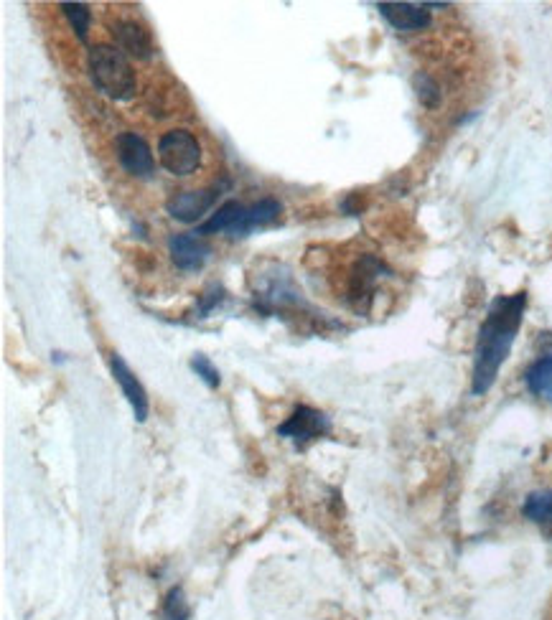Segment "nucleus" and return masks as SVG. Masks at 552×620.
Here are the masks:
<instances>
[{
    "label": "nucleus",
    "instance_id": "f257e3e1",
    "mask_svg": "<svg viewBox=\"0 0 552 620\" xmlns=\"http://www.w3.org/2000/svg\"><path fill=\"white\" fill-rule=\"evenodd\" d=\"M527 308V293L499 295L489 305L486 321L481 323L479 341H476L474 356V394H486L499 377V369L507 361L512 351L514 338H517L522 316Z\"/></svg>",
    "mask_w": 552,
    "mask_h": 620
},
{
    "label": "nucleus",
    "instance_id": "f03ea898",
    "mask_svg": "<svg viewBox=\"0 0 552 620\" xmlns=\"http://www.w3.org/2000/svg\"><path fill=\"white\" fill-rule=\"evenodd\" d=\"M87 69H90V79L97 92H102L115 102L130 100L135 95V89H138V79H135L128 56L118 46H92L90 56H87Z\"/></svg>",
    "mask_w": 552,
    "mask_h": 620
},
{
    "label": "nucleus",
    "instance_id": "7ed1b4c3",
    "mask_svg": "<svg viewBox=\"0 0 552 620\" xmlns=\"http://www.w3.org/2000/svg\"><path fill=\"white\" fill-rule=\"evenodd\" d=\"M158 163L171 176H191L201 166V145L189 130H168L158 140Z\"/></svg>",
    "mask_w": 552,
    "mask_h": 620
},
{
    "label": "nucleus",
    "instance_id": "20e7f679",
    "mask_svg": "<svg viewBox=\"0 0 552 620\" xmlns=\"http://www.w3.org/2000/svg\"><path fill=\"white\" fill-rule=\"evenodd\" d=\"M329 432H331L329 417H326L321 410H313V407L306 405L296 407L293 415L278 427L280 438L290 440L298 450H306L308 445L321 440L324 435H329Z\"/></svg>",
    "mask_w": 552,
    "mask_h": 620
},
{
    "label": "nucleus",
    "instance_id": "39448f33",
    "mask_svg": "<svg viewBox=\"0 0 552 620\" xmlns=\"http://www.w3.org/2000/svg\"><path fill=\"white\" fill-rule=\"evenodd\" d=\"M382 272H387L385 262L377 260L374 255L359 257L357 265L352 267V275H349V285H346V300L352 308H357L359 313H367L369 305H372L374 293H377V283H380Z\"/></svg>",
    "mask_w": 552,
    "mask_h": 620
},
{
    "label": "nucleus",
    "instance_id": "423d86ee",
    "mask_svg": "<svg viewBox=\"0 0 552 620\" xmlns=\"http://www.w3.org/2000/svg\"><path fill=\"white\" fill-rule=\"evenodd\" d=\"M222 232H227L229 237H247L252 232L250 206H245L242 201H227L214 211L209 222L196 227V234H201V237Z\"/></svg>",
    "mask_w": 552,
    "mask_h": 620
},
{
    "label": "nucleus",
    "instance_id": "0eeeda50",
    "mask_svg": "<svg viewBox=\"0 0 552 620\" xmlns=\"http://www.w3.org/2000/svg\"><path fill=\"white\" fill-rule=\"evenodd\" d=\"M118 150V161L130 176L135 178H151L156 171V158L151 153V145L145 143L138 133H120L115 140Z\"/></svg>",
    "mask_w": 552,
    "mask_h": 620
},
{
    "label": "nucleus",
    "instance_id": "6e6552de",
    "mask_svg": "<svg viewBox=\"0 0 552 620\" xmlns=\"http://www.w3.org/2000/svg\"><path fill=\"white\" fill-rule=\"evenodd\" d=\"M168 252H171L173 265L184 272L201 270V267L209 262V257H212L209 242L196 232L173 234V237L168 239Z\"/></svg>",
    "mask_w": 552,
    "mask_h": 620
},
{
    "label": "nucleus",
    "instance_id": "1a4fd4ad",
    "mask_svg": "<svg viewBox=\"0 0 552 620\" xmlns=\"http://www.w3.org/2000/svg\"><path fill=\"white\" fill-rule=\"evenodd\" d=\"M110 371H112V377H115V382L120 384V389H123L130 410H133V415H135V420L138 422L148 420V412H151L148 392H145V387L140 384V379L133 374V369L125 364L123 356L110 354Z\"/></svg>",
    "mask_w": 552,
    "mask_h": 620
},
{
    "label": "nucleus",
    "instance_id": "9d476101",
    "mask_svg": "<svg viewBox=\"0 0 552 620\" xmlns=\"http://www.w3.org/2000/svg\"><path fill=\"white\" fill-rule=\"evenodd\" d=\"M219 189H201V191H179L166 201V211L171 219L184 224L199 222L217 201Z\"/></svg>",
    "mask_w": 552,
    "mask_h": 620
},
{
    "label": "nucleus",
    "instance_id": "9b49d317",
    "mask_svg": "<svg viewBox=\"0 0 552 620\" xmlns=\"http://www.w3.org/2000/svg\"><path fill=\"white\" fill-rule=\"evenodd\" d=\"M112 36L118 41V49L123 54L135 56V59H151L153 56V39L151 34L133 18H123L112 26Z\"/></svg>",
    "mask_w": 552,
    "mask_h": 620
},
{
    "label": "nucleus",
    "instance_id": "f8f14e48",
    "mask_svg": "<svg viewBox=\"0 0 552 620\" xmlns=\"http://www.w3.org/2000/svg\"><path fill=\"white\" fill-rule=\"evenodd\" d=\"M377 11L382 13L387 23L397 31H423L430 26V13L425 6H413V3H380Z\"/></svg>",
    "mask_w": 552,
    "mask_h": 620
},
{
    "label": "nucleus",
    "instance_id": "ddd939ff",
    "mask_svg": "<svg viewBox=\"0 0 552 620\" xmlns=\"http://www.w3.org/2000/svg\"><path fill=\"white\" fill-rule=\"evenodd\" d=\"M525 382L532 394L552 402V354L542 356V359H537L535 364L527 369Z\"/></svg>",
    "mask_w": 552,
    "mask_h": 620
},
{
    "label": "nucleus",
    "instance_id": "4468645a",
    "mask_svg": "<svg viewBox=\"0 0 552 620\" xmlns=\"http://www.w3.org/2000/svg\"><path fill=\"white\" fill-rule=\"evenodd\" d=\"M525 516L535 524H552V491L530 493L522 506Z\"/></svg>",
    "mask_w": 552,
    "mask_h": 620
},
{
    "label": "nucleus",
    "instance_id": "2eb2a0df",
    "mask_svg": "<svg viewBox=\"0 0 552 620\" xmlns=\"http://www.w3.org/2000/svg\"><path fill=\"white\" fill-rule=\"evenodd\" d=\"M62 11H64V16L69 18V23H72L77 39L82 41V44H87V39H90V23H92L90 8L84 6V3H62Z\"/></svg>",
    "mask_w": 552,
    "mask_h": 620
},
{
    "label": "nucleus",
    "instance_id": "dca6fc26",
    "mask_svg": "<svg viewBox=\"0 0 552 620\" xmlns=\"http://www.w3.org/2000/svg\"><path fill=\"white\" fill-rule=\"evenodd\" d=\"M413 87H415V92H418V100L423 102L425 107H428V110H435V107H441V100H443V95H441V84L435 82L433 77H430L428 72H418L413 77Z\"/></svg>",
    "mask_w": 552,
    "mask_h": 620
},
{
    "label": "nucleus",
    "instance_id": "f3484780",
    "mask_svg": "<svg viewBox=\"0 0 552 620\" xmlns=\"http://www.w3.org/2000/svg\"><path fill=\"white\" fill-rule=\"evenodd\" d=\"M161 618L163 620H189L191 618L189 600H186V595H184V590H181V587H173V590H168L166 600H163Z\"/></svg>",
    "mask_w": 552,
    "mask_h": 620
},
{
    "label": "nucleus",
    "instance_id": "a211bd4d",
    "mask_svg": "<svg viewBox=\"0 0 552 620\" xmlns=\"http://www.w3.org/2000/svg\"><path fill=\"white\" fill-rule=\"evenodd\" d=\"M191 369L196 371V377H201V382L207 384V387L217 389L219 382H222V379H219V369L204 354H196L194 359H191Z\"/></svg>",
    "mask_w": 552,
    "mask_h": 620
},
{
    "label": "nucleus",
    "instance_id": "6ab92c4d",
    "mask_svg": "<svg viewBox=\"0 0 552 620\" xmlns=\"http://www.w3.org/2000/svg\"><path fill=\"white\" fill-rule=\"evenodd\" d=\"M222 300H224L222 288H217V285H214L212 290H207V293L201 295V300H199V310H196V313H199V318H207L209 313H212V310L217 308L219 303H222Z\"/></svg>",
    "mask_w": 552,
    "mask_h": 620
}]
</instances>
